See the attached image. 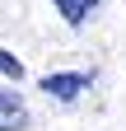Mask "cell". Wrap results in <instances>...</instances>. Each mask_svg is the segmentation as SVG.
Segmentation results:
<instances>
[{
  "instance_id": "3957f363",
  "label": "cell",
  "mask_w": 126,
  "mask_h": 131,
  "mask_svg": "<svg viewBox=\"0 0 126 131\" xmlns=\"http://www.w3.org/2000/svg\"><path fill=\"white\" fill-rule=\"evenodd\" d=\"M52 5H56V14H61V19H66L70 28H80L89 14L98 9V0H52Z\"/></svg>"
},
{
  "instance_id": "7a4b0ae2",
  "label": "cell",
  "mask_w": 126,
  "mask_h": 131,
  "mask_svg": "<svg viewBox=\"0 0 126 131\" xmlns=\"http://www.w3.org/2000/svg\"><path fill=\"white\" fill-rule=\"evenodd\" d=\"M42 89L52 94V98H61V103H70L80 89H89V75H47Z\"/></svg>"
},
{
  "instance_id": "277c9868",
  "label": "cell",
  "mask_w": 126,
  "mask_h": 131,
  "mask_svg": "<svg viewBox=\"0 0 126 131\" xmlns=\"http://www.w3.org/2000/svg\"><path fill=\"white\" fill-rule=\"evenodd\" d=\"M0 75H5V80H14V84L23 80V61L14 56V52H5V47H0Z\"/></svg>"
},
{
  "instance_id": "6da1fadb",
  "label": "cell",
  "mask_w": 126,
  "mask_h": 131,
  "mask_svg": "<svg viewBox=\"0 0 126 131\" xmlns=\"http://www.w3.org/2000/svg\"><path fill=\"white\" fill-rule=\"evenodd\" d=\"M23 126H28V103L0 89V131H23Z\"/></svg>"
}]
</instances>
